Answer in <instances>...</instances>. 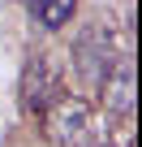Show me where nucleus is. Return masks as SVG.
I'll use <instances>...</instances> for the list:
<instances>
[{
  "label": "nucleus",
  "instance_id": "nucleus-1",
  "mask_svg": "<svg viewBox=\"0 0 142 147\" xmlns=\"http://www.w3.org/2000/svg\"><path fill=\"white\" fill-rule=\"evenodd\" d=\"M43 121H47V138L56 147H95L99 143L95 108L82 95H56L43 108Z\"/></svg>",
  "mask_w": 142,
  "mask_h": 147
},
{
  "label": "nucleus",
  "instance_id": "nucleus-2",
  "mask_svg": "<svg viewBox=\"0 0 142 147\" xmlns=\"http://www.w3.org/2000/svg\"><path fill=\"white\" fill-rule=\"evenodd\" d=\"M60 87H65L60 61H56L52 52H35V56L26 61V69H22V87H17L22 108H26L30 117H43V108L60 95Z\"/></svg>",
  "mask_w": 142,
  "mask_h": 147
},
{
  "label": "nucleus",
  "instance_id": "nucleus-3",
  "mask_svg": "<svg viewBox=\"0 0 142 147\" xmlns=\"http://www.w3.org/2000/svg\"><path fill=\"white\" fill-rule=\"evenodd\" d=\"M116 65V48H112V35L108 26H86L73 43V69L86 87H99V78Z\"/></svg>",
  "mask_w": 142,
  "mask_h": 147
},
{
  "label": "nucleus",
  "instance_id": "nucleus-4",
  "mask_svg": "<svg viewBox=\"0 0 142 147\" xmlns=\"http://www.w3.org/2000/svg\"><path fill=\"white\" fill-rule=\"evenodd\" d=\"M99 100H103V113L108 117L129 121V113H133V65L129 61H116L99 78Z\"/></svg>",
  "mask_w": 142,
  "mask_h": 147
},
{
  "label": "nucleus",
  "instance_id": "nucleus-5",
  "mask_svg": "<svg viewBox=\"0 0 142 147\" xmlns=\"http://www.w3.org/2000/svg\"><path fill=\"white\" fill-rule=\"evenodd\" d=\"M73 9H78V0H30V18L43 30H60L73 18Z\"/></svg>",
  "mask_w": 142,
  "mask_h": 147
}]
</instances>
